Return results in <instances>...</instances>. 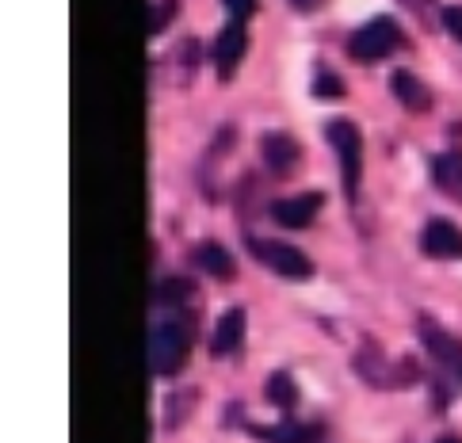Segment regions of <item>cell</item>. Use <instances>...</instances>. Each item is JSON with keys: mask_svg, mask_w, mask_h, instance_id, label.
<instances>
[{"mask_svg": "<svg viewBox=\"0 0 462 443\" xmlns=\"http://www.w3.org/2000/svg\"><path fill=\"white\" fill-rule=\"evenodd\" d=\"M420 337H424V344H428V352H432L436 359H443V364H455V359H462L458 337L443 333L436 321H420Z\"/></svg>", "mask_w": 462, "mask_h": 443, "instance_id": "12", "label": "cell"}, {"mask_svg": "<svg viewBox=\"0 0 462 443\" xmlns=\"http://www.w3.org/2000/svg\"><path fill=\"white\" fill-rule=\"evenodd\" d=\"M409 5H412V12H417V15H424V5H428V0H409Z\"/></svg>", "mask_w": 462, "mask_h": 443, "instance_id": "22", "label": "cell"}, {"mask_svg": "<svg viewBox=\"0 0 462 443\" xmlns=\"http://www.w3.org/2000/svg\"><path fill=\"white\" fill-rule=\"evenodd\" d=\"M226 8H229V15H234L237 23H245L256 12V0H226Z\"/></svg>", "mask_w": 462, "mask_h": 443, "instance_id": "18", "label": "cell"}, {"mask_svg": "<svg viewBox=\"0 0 462 443\" xmlns=\"http://www.w3.org/2000/svg\"><path fill=\"white\" fill-rule=\"evenodd\" d=\"M340 92H344V80L333 73H321L318 85H313V96H340Z\"/></svg>", "mask_w": 462, "mask_h": 443, "instance_id": "17", "label": "cell"}, {"mask_svg": "<svg viewBox=\"0 0 462 443\" xmlns=\"http://www.w3.org/2000/svg\"><path fill=\"white\" fill-rule=\"evenodd\" d=\"M436 443H462V439H455V436H443V439H436Z\"/></svg>", "mask_w": 462, "mask_h": 443, "instance_id": "23", "label": "cell"}, {"mask_svg": "<svg viewBox=\"0 0 462 443\" xmlns=\"http://www.w3.org/2000/svg\"><path fill=\"white\" fill-rule=\"evenodd\" d=\"M195 264H199L207 275H214V279L234 275V256H229L218 241H203L199 249H195Z\"/></svg>", "mask_w": 462, "mask_h": 443, "instance_id": "14", "label": "cell"}, {"mask_svg": "<svg viewBox=\"0 0 462 443\" xmlns=\"http://www.w3.org/2000/svg\"><path fill=\"white\" fill-rule=\"evenodd\" d=\"M249 249H253V256L260 260L263 268H272V272L287 275V279H310V275H313L310 256H306L302 249H294V245H283V241H260V237H253V241H249Z\"/></svg>", "mask_w": 462, "mask_h": 443, "instance_id": "4", "label": "cell"}, {"mask_svg": "<svg viewBox=\"0 0 462 443\" xmlns=\"http://www.w3.org/2000/svg\"><path fill=\"white\" fill-rule=\"evenodd\" d=\"M321 210V195L310 191V195H299V199H279L272 203V218L287 229H306Z\"/></svg>", "mask_w": 462, "mask_h": 443, "instance_id": "8", "label": "cell"}, {"mask_svg": "<svg viewBox=\"0 0 462 443\" xmlns=\"http://www.w3.org/2000/svg\"><path fill=\"white\" fill-rule=\"evenodd\" d=\"M325 134H328V145H333L337 157H340L344 191H348V199H356L359 169H363V138H359V130H356V123H348V119H337V123L325 126Z\"/></svg>", "mask_w": 462, "mask_h": 443, "instance_id": "3", "label": "cell"}, {"mask_svg": "<svg viewBox=\"0 0 462 443\" xmlns=\"http://www.w3.org/2000/svg\"><path fill=\"white\" fill-rule=\"evenodd\" d=\"M424 253L436 260H462V229L448 218H432L424 226Z\"/></svg>", "mask_w": 462, "mask_h": 443, "instance_id": "7", "label": "cell"}, {"mask_svg": "<svg viewBox=\"0 0 462 443\" xmlns=\"http://www.w3.org/2000/svg\"><path fill=\"white\" fill-rule=\"evenodd\" d=\"M443 27H448L455 39H462V8H443Z\"/></svg>", "mask_w": 462, "mask_h": 443, "instance_id": "20", "label": "cell"}, {"mask_svg": "<svg viewBox=\"0 0 462 443\" xmlns=\"http://www.w3.org/2000/svg\"><path fill=\"white\" fill-rule=\"evenodd\" d=\"M390 88H393V96L402 100V107L412 111V115H420V111L432 107V96H428V88H424L412 73H405V69H398V73L390 77Z\"/></svg>", "mask_w": 462, "mask_h": 443, "instance_id": "10", "label": "cell"}, {"mask_svg": "<svg viewBox=\"0 0 462 443\" xmlns=\"http://www.w3.org/2000/svg\"><path fill=\"white\" fill-rule=\"evenodd\" d=\"M398 46H405V35H402V27L386 20V15H378V20H371L367 27H359L352 42H348V54L356 61H378V58H386L393 54Z\"/></svg>", "mask_w": 462, "mask_h": 443, "instance_id": "2", "label": "cell"}, {"mask_svg": "<svg viewBox=\"0 0 462 443\" xmlns=\"http://www.w3.org/2000/svg\"><path fill=\"white\" fill-rule=\"evenodd\" d=\"M260 153H263V165H268L275 176H291L302 161V145L291 134H283V130H272V134H263Z\"/></svg>", "mask_w": 462, "mask_h": 443, "instance_id": "6", "label": "cell"}, {"mask_svg": "<svg viewBox=\"0 0 462 443\" xmlns=\"http://www.w3.org/2000/svg\"><path fill=\"white\" fill-rule=\"evenodd\" d=\"M191 299V283L188 279H164V283L157 287V302L161 306H180Z\"/></svg>", "mask_w": 462, "mask_h": 443, "instance_id": "16", "label": "cell"}, {"mask_svg": "<svg viewBox=\"0 0 462 443\" xmlns=\"http://www.w3.org/2000/svg\"><path fill=\"white\" fill-rule=\"evenodd\" d=\"M253 436L263 443H318L321 424H272V429H256L253 424Z\"/></svg>", "mask_w": 462, "mask_h": 443, "instance_id": "11", "label": "cell"}, {"mask_svg": "<svg viewBox=\"0 0 462 443\" xmlns=\"http://www.w3.org/2000/svg\"><path fill=\"white\" fill-rule=\"evenodd\" d=\"M436 184L451 195V199H462V150L455 153H439L436 165H432Z\"/></svg>", "mask_w": 462, "mask_h": 443, "instance_id": "13", "label": "cell"}, {"mask_svg": "<svg viewBox=\"0 0 462 443\" xmlns=\"http://www.w3.org/2000/svg\"><path fill=\"white\" fill-rule=\"evenodd\" d=\"M291 5L299 8V12H318V8H321V0H291Z\"/></svg>", "mask_w": 462, "mask_h": 443, "instance_id": "21", "label": "cell"}, {"mask_svg": "<svg viewBox=\"0 0 462 443\" xmlns=\"http://www.w3.org/2000/svg\"><path fill=\"white\" fill-rule=\"evenodd\" d=\"M245 309L241 306H229L226 314L218 318V325H214V337H210V352L214 355H229V352H237L241 348V340H245Z\"/></svg>", "mask_w": 462, "mask_h": 443, "instance_id": "9", "label": "cell"}, {"mask_svg": "<svg viewBox=\"0 0 462 443\" xmlns=\"http://www.w3.org/2000/svg\"><path fill=\"white\" fill-rule=\"evenodd\" d=\"M263 398H268L275 409H294L299 405V386H294V379L287 371H275L268 383H263Z\"/></svg>", "mask_w": 462, "mask_h": 443, "instance_id": "15", "label": "cell"}, {"mask_svg": "<svg viewBox=\"0 0 462 443\" xmlns=\"http://www.w3.org/2000/svg\"><path fill=\"white\" fill-rule=\"evenodd\" d=\"M191 352V329L180 321H157L150 329V367L161 379H172V374L188 364Z\"/></svg>", "mask_w": 462, "mask_h": 443, "instance_id": "1", "label": "cell"}, {"mask_svg": "<svg viewBox=\"0 0 462 443\" xmlns=\"http://www.w3.org/2000/svg\"><path fill=\"white\" fill-rule=\"evenodd\" d=\"M172 8H176V0H161V5H157V15H153V23H150L153 35H157V31H164V23H169Z\"/></svg>", "mask_w": 462, "mask_h": 443, "instance_id": "19", "label": "cell"}, {"mask_svg": "<svg viewBox=\"0 0 462 443\" xmlns=\"http://www.w3.org/2000/svg\"><path fill=\"white\" fill-rule=\"evenodd\" d=\"M245 51H249V31H245V23H226L218 31V39H214V65H218V77L229 80L237 69V61L245 58Z\"/></svg>", "mask_w": 462, "mask_h": 443, "instance_id": "5", "label": "cell"}]
</instances>
